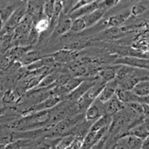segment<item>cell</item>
I'll use <instances>...</instances> for the list:
<instances>
[{"label": "cell", "instance_id": "cell-13", "mask_svg": "<svg viewBox=\"0 0 149 149\" xmlns=\"http://www.w3.org/2000/svg\"><path fill=\"white\" fill-rule=\"evenodd\" d=\"M107 10V9L102 5V1H101L100 5L96 10L92 12L91 14H90L89 15L82 17L86 22V28L91 27L93 25H95L96 22H98L100 19H102V18L104 17Z\"/></svg>", "mask_w": 149, "mask_h": 149}, {"label": "cell", "instance_id": "cell-20", "mask_svg": "<svg viewBox=\"0 0 149 149\" xmlns=\"http://www.w3.org/2000/svg\"><path fill=\"white\" fill-rule=\"evenodd\" d=\"M60 73H58V72H56L55 70L53 72H52L51 73L48 74L47 75L42 78V80L41 81V82L40 83V84L37 86V88L35 89H42V88H48V87H50L54 84V83L55 82V81L58 78V75H59Z\"/></svg>", "mask_w": 149, "mask_h": 149}, {"label": "cell", "instance_id": "cell-29", "mask_svg": "<svg viewBox=\"0 0 149 149\" xmlns=\"http://www.w3.org/2000/svg\"><path fill=\"white\" fill-rule=\"evenodd\" d=\"M142 107H143V114H144L145 118L149 119V105L146 104L142 103Z\"/></svg>", "mask_w": 149, "mask_h": 149}, {"label": "cell", "instance_id": "cell-11", "mask_svg": "<svg viewBox=\"0 0 149 149\" xmlns=\"http://www.w3.org/2000/svg\"><path fill=\"white\" fill-rule=\"evenodd\" d=\"M142 140L134 136L125 135L116 142L123 149H142Z\"/></svg>", "mask_w": 149, "mask_h": 149}, {"label": "cell", "instance_id": "cell-23", "mask_svg": "<svg viewBox=\"0 0 149 149\" xmlns=\"http://www.w3.org/2000/svg\"><path fill=\"white\" fill-rule=\"evenodd\" d=\"M54 11V1H46L43 5V17L50 20L52 19Z\"/></svg>", "mask_w": 149, "mask_h": 149}, {"label": "cell", "instance_id": "cell-18", "mask_svg": "<svg viewBox=\"0 0 149 149\" xmlns=\"http://www.w3.org/2000/svg\"><path fill=\"white\" fill-rule=\"evenodd\" d=\"M131 91L133 92L134 95H136L137 97H139V98L148 96L149 81H146V80L140 81L135 85V86Z\"/></svg>", "mask_w": 149, "mask_h": 149}, {"label": "cell", "instance_id": "cell-27", "mask_svg": "<svg viewBox=\"0 0 149 149\" xmlns=\"http://www.w3.org/2000/svg\"><path fill=\"white\" fill-rule=\"evenodd\" d=\"M93 2V0H80V1H77L76 3L74 4V7L72 8V9L71 10L70 14H71L72 12H73L74 10H76L78 9L84 7L85 5H88V4L91 3Z\"/></svg>", "mask_w": 149, "mask_h": 149}, {"label": "cell", "instance_id": "cell-19", "mask_svg": "<svg viewBox=\"0 0 149 149\" xmlns=\"http://www.w3.org/2000/svg\"><path fill=\"white\" fill-rule=\"evenodd\" d=\"M115 95L124 104H127L131 102H137L138 97L134 95L132 91L125 90L124 89L120 88V87L117 88Z\"/></svg>", "mask_w": 149, "mask_h": 149}, {"label": "cell", "instance_id": "cell-25", "mask_svg": "<svg viewBox=\"0 0 149 149\" xmlns=\"http://www.w3.org/2000/svg\"><path fill=\"white\" fill-rule=\"evenodd\" d=\"M71 78L72 77L70 76V74H65V73L61 74V73H60L58 78H57V80H56L55 82L54 83V84L51 86V89L53 88V87H56V86H63V85H65L66 84H67Z\"/></svg>", "mask_w": 149, "mask_h": 149}, {"label": "cell", "instance_id": "cell-4", "mask_svg": "<svg viewBox=\"0 0 149 149\" xmlns=\"http://www.w3.org/2000/svg\"><path fill=\"white\" fill-rule=\"evenodd\" d=\"M98 80V77L96 78H90L84 80L77 88L74 89L70 95L66 97V100L71 102H76L81 98L86 92L88 91L93 85L95 84L96 81Z\"/></svg>", "mask_w": 149, "mask_h": 149}, {"label": "cell", "instance_id": "cell-22", "mask_svg": "<svg viewBox=\"0 0 149 149\" xmlns=\"http://www.w3.org/2000/svg\"><path fill=\"white\" fill-rule=\"evenodd\" d=\"M34 28L40 34L46 32L49 30V28H50V20L43 17L34 24Z\"/></svg>", "mask_w": 149, "mask_h": 149}, {"label": "cell", "instance_id": "cell-16", "mask_svg": "<svg viewBox=\"0 0 149 149\" xmlns=\"http://www.w3.org/2000/svg\"><path fill=\"white\" fill-rule=\"evenodd\" d=\"M118 66H109V67H104L98 73V77L99 79L104 81L105 83L112 81L116 79V70Z\"/></svg>", "mask_w": 149, "mask_h": 149}, {"label": "cell", "instance_id": "cell-5", "mask_svg": "<svg viewBox=\"0 0 149 149\" xmlns=\"http://www.w3.org/2000/svg\"><path fill=\"white\" fill-rule=\"evenodd\" d=\"M50 56L54 60L57 64L61 65L75 61L79 56V52L66 49H61Z\"/></svg>", "mask_w": 149, "mask_h": 149}, {"label": "cell", "instance_id": "cell-21", "mask_svg": "<svg viewBox=\"0 0 149 149\" xmlns=\"http://www.w3.org/2000/svg\"><path fill=\"white\" fill-rule=\"evenodd\" d=\"M86 29V25L83 18H78L72 21L71 31L72 34H77V33L82 32L84 30Z\"/></svg>", "mask_w": 149, "mask_h": 149}, {"label": "cell", "instance_id": "cell-26", "mask_svg": "<svg viewBox=\"0 0 149 149\" xmlns=\"http://www.w3.org/2000/svg\"><path fill=\"white\" fill-rule=\"evenodd\" d=\"M148 8L146 7V5H143L142 3H138L135 4L132 7V8L130 9V14L133 16H139L141 14H144L145 12L146 11Z\"/></svg>", "mask_w": 149, "mask_h": 149}, {"label": "cell", "instance_id": "cell-28", "mask_svg": "<svg viewBox=\"0 0 149 149\" xmlns=\"http://www.w3.org/2000/svg\"><path fill=\"white\" fill-rule=\"evenodd\" d=\"M109 136V134H107V135H106L105 136H104L103 138H102V139H101L99 142L97 143L96 145H95L94 147L92 149H103L104 146V144L105 142H107V136Z\"/></svg>", "mask_w": 149, "mask_h": 149}, {"label": "cell", "instance_id": "cell-14", "mask_svg": "<svg viewBox=\"0 0 149 149\" xmlns=\"http://www.w3.org/2000/svg\"><path fill=\"white\" fill-rule=\"evenodd\" d=\"M105 113L106 114L113 116L118 112L121 111L125 107V104H124L122 101L118 98L116 95H114L110 101L104 104Z\"/></svg>", "mask_w": 149, "mask_h": 149}, {"label": "cell", "instance_id": "cell-7", "mask_svg": "<svg viewBox=\"0 0 149 149\" xmlns=\"http://www.w3.org/2000/svg\"><path fill=\"white\" fill-rule=\"evenodd\" d=\"M72 25V20L71 19L70 16L62 12L58 18V20L57 22L54 31H53L52 34L55 36L65 35L70 31Z\"/></svg>", "mask_w": 149, "mask_h": 149}, {"label": "cell", "instance_id": "cell-10", "mask_svg": "<svg viewBox=\"0 0 149 149\" xmlns=\"http://www.w3.org/2000/svg\"><path fill=\"white\" fill-rule=\"evenodd\" d=\"M118 87H119V85H118V83L116 80L107 82L105 84L104 87L101 92L100 95H98L97 99L100 101L102 103L106 104L115 95L116 91Z\"/></svg>", "mask_w": 149, "mask_h": 149}, {"label": "cell", "instance_id": "cell-3", "mask_svg": "<svg viewBox=\"0 0 149 149\" xmlns=\"http://www.w3.org/2000/svg\"><path fill=\"white\" fill-rule=\"evenodd\" d=\"M104 104L102 103L99 100L96 99L95 102L86 109L84 113V119L86 122L93 123L104 115H105Z\"/></svg>", "mask_w": 149, "mask_h": 149}, {"label": "cell", "instance_id": "cell-34", "mask_svg": "<svg viewBox=\"0 0 149 149\" xmlns=\"http://www.w3.org/2000/svg\"><path fill=\"white\" fill-rule=\"evenodd\" d=\"M116 149H123V148H122L121 147V146H118V145H117L116 143Z\"/></svg>", "mask_w": 149, "mask_h": 149}, {"label": "cell", "instance_id": "cell-30", "mask_svg": "<svg viewBox=\"0 0 149 149\" xmlns=\"http://www.w3.org/2000/svg\"><path fill=\"white\" fill-rule=\"evenodd\" d=\"M142 149H149V136L142 140Z\"/></svg>", "mask_w": 149, "mask_h": 149}, {"label": "cell", "instance_id": "cell-6", "mask_svg": "<svg viewBox=\"0 0 149 149\" xmlns=\"http://www.w3.org/2000/svg\"><path fill=\"white\" fill-rule=\"evenodd\" d=\"M115 63L126 65L130 67L149 70V59L136 58V57H123L116 60Z\"/></svg>", "mask_w": 149, "mask_h": 149}, {"label": "cell", "instance_id": "cell-33", "mask_svg": "<svg viewBox=\"0 0 149 149\" xmlns=\"http://www.w3.org/2000/svg\"><path fill=\"white\" fill-rule=\"evenodd\" d=\"M2 95H3V92H0V107H2Z\"/></svg>", "mask_w": 149, "mask_h": 149}, {"label": "cell", "instance_id": "cell-9", "mask_svg": "<svg viewBox=\"0 0 149 149\" xmlns=\"http://www.w3.org/2000/svg\"><path fill=\"white\" fill-rule=\"evenodd\" d=\"M23 2H0V19L3 26Z\"/></svg>", "mask_w": 149, "mask_h": 149}, {"label": "cell", "instance_id": "cell-17", "mask_svg": "<svg viewBox=\"0 0 149 149\" xmlns=\"http://www.w3.org/2000/svg\"><path fill=\"white\" fill-rule=\"evenodd\" d=\"M125 135L134 136L139 138L140 139L143 140V139H146V137L148 136L149 132H148V130H147V128H146L144 123L142 122V123L139 124V125H136L135 127L130 129Z\"/></svg>", "mask_w": 149, "mask_h": 149}, {"label": "cell", "instance_id": "cell-8", "mask_svg": "<svg viewBox=\"0 0 149 149\" xmlns=\"http://www.w3.org/2000/svg\"><path fill=\"white\" fill-rule=\"evenodd\" d=\"M45 2L29 1L27 2V14L32 19L34 25L43 18V5Z\"/></svg>", "mask_w": 149, "mask_h": 149}, {"label": "cell", "instance_id": "cell-31", "mask_svg": "<svg viewBox=\"0 0 149 149\" xmlns=\"http://www.w3.org/2000/svg\"><path fill=\"white\" fill-rule=\"evenodd\" d=\"M6 110H7V107H0V117L3 116V115L5 113V112H6Z\"/></svg>", "mask_w": 149, "mask_h": 149}, {"label": "cell", "instance_id": "cell-12", "mask_svg": "<svg viewBox=\"0 0 149 149\" xmlns=\"http://www.w3.org/2000/svg\"><path fill=\"white\" fill-rule=\"evenodd\" d=\"M100 3L101 1H93V2L85 5L84 7L78 9L76 10H74L73 12H72L71 14H69V16H70V17L72 21L76 19L86 17V16L91 14L92 12L96 10L99 7Z\"/></svg>", "mask_w": 149, "mask_h": 149}, {"label": "cell", "instance_id": "cell-15", "mask_svg": "<svg viewBox=\"0 0 149 149\" xmlns=\"http://www.w3.org/2000/svg\"><path fill=\"white\" fill-rule=\"evenodd\" d=\"M130 15V10H125L120 14L110 17L107 20L105 21L104 24L108 28H116L125 22Z\"/></svg>", "mask_w": 149, "mask_h": 149}, {"label": "cell", "instance_id": "cell-32", "mask_svg": "<svg viewBox=\"0 0 149 149\" xmlns=\"http://www.w3.org/2000/svg\"><path fill=\"white\" fill-rule=\"evenodd\" d=\"M143 123H144L146 128H147V130H148V132H149V119H146V118H145L144 121H143Z\"/></svg>", "mask_w": 149, "mask_h": 149}, {"label": "cell", "instance_id": "cell-24", "mask_svg": "<svg viewBox=\"0 0 149 149\" xmlns=\"http://www.w3.org/2000/svg\"><path fill=\"white\" fill-rule=\"evenodd\" d=\"M17 99L16 98V95L14 93V90H6L5 93H3L2 95V102L3 105H10L14 104V102H17Z\"/></svg>", "mask_w": 149, "mask_h": 149}, {"label": "cell", "instance_id": "cell-1", "mask_svg": "<svg viewBox=\"0 0 149 149\" xmlns=\"http://www.w3.org/2000/svg\"><path fill=\"white\" fill-rule=\"evenodd\" d=\"M106 84L107 83H105L104 81L98 78V80L96 81L95 84L93 85L78 102H75L79 113H81V112L84 111V110L86 111V109L90 107L93 104V102L96 100Z\"/></svg>", "mask_w": 149, "mask_h": 149}, {"label": "cell", "instance_id": "cell-35", "mask_svg": "<svg viewBox=\"0 0 149 149\" xmlns=\"http://www.w3.org/2000/svg\"><path fill=\"white\" fill-rule=\"evenodd\" d=\"M2 90H3V86L2 85H0V92H2Z\"/></svg>", "mask_w": 149, "mask_h": 149}, {"label": "cell", "instance_id": "cell-2", "mask_svg": "<svg viewBox=\"0 0 149 149\" xmlns=\"http://www.w3.org/2000/svg\"><path fill=\"white\" fill-rule=\"evenodd\" d=\"M26 14H27V3L23 2V3L19 7L17 8V10L14 12V14L9 18L7 22L4 25L0 31V36L14 31L16 28L19 26V24L22 22L24 17H26Z\"/></svg>", "mask_w": 149, "mask_h": 149}]
</instances>
